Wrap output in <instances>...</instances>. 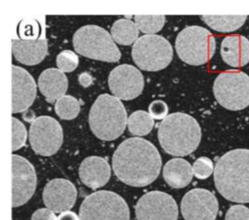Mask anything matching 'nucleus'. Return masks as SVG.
<instances>
[{
  "label": "nucleus",
  "mask_w": 249,
  "mask_h": 220,
  "mask_svg": "<svg viewBox=\"0 0 249 220\" xmlns=\"http://www.w3.org/2000/svg\"><path fill=\"white\" fill-rule=\"evenodd\" d=\"M215 49L216 43L213 35L199 26L186 27L176 37L178 56L188 65H205L212 59Z\"/></svg>",
  "instance_id": "39448f33"
},
{
  "label": "nucleus",
  "mask_w": 249,
  "mask_h": 220,
  "mask_svg": "<svg viewBox=\"0 0 249 220\" xmlns=\"http://www.w3.org/2000/svg\"><path fill=\"white\" fill-rule=\"evenodd\" d=\"M225 220H249V208L243 205H233L227 211Z\"/></svg>",
  "instance_id": "2f4dec72"
},
{
  "label": "nucleus",
  "mask_w": 249,
  "mask_h": 220,
  "mask_svg": "<svg viewBox=\"0 0 249 220\" xmlns=\"http://www.w3.org/2000/svg\"><path fill=\"white\" fill-rule=\"evenodd\" d=\"M27 138V131L24 124L12 118V150L17 151L25 145Z\"/></svg>",
  "instance_id": "cd10ccee"
},
{
  "label": "nucleus",
  "mask_w": 249,
  "mask_h": 220,
  "mask_svg": "<svg viewBox=\"0 0 249 220\" xmlns=\"http://www.w3.org/2000/svg\"><path fill=\"white\" fill-rule=\"evenodd\" d=\"M127 114L119 99L109 94L99 96L91 106L89 116L90 128L103 141L117 139L124 132Z\"/></svg>",
  "instance_id": "20e7f679"
},
{
  "label": "nucleus",
  "mask_w": 249,
  "mask_h": 220,
  "mask_svg": "<svg viewBox=\"0 0 249 220\" xmlns=\"http://www.w3.org/2000/svg\"><path fill=\"white\" fill-rule=\"evenodd\" d=\"M80 84L84 87H89L93 82V78L88 73H83L78 78Z\"/></svg>",
  "instance_id": "72a5a7b5"
},
{
  "label": "nucleus",
  "mask_w": 249,
  "mask_h": 220,
  "mask_svg": "<svg viewBox=\"0 0 249 220\" xmlns=\"http://www.w3.org/2000/svg\"><path fill=\"white\" fill-rule=\"evenodd\" d=\"M201 18L212 30L230 33L241 28L247 16H202Z\"/></svg>",
  "instance_id": "4be33fe9"
},
{
  "label": "nucleus",
  "mask_w": 249,
  "mask_h": 220,
  "mask_svg": "<svg viewBox=\"0 0 249 220\" xmlns=\"http://www.w3.org/2000/svg\"><path fill=\"white\" fill-rule=\"evenodd\" d=\"M214 182L228 201L249 202V149L231 150L219 158L214 169Z\"/></svg>",
  "instance_id": "f03ea898"
},
{
  "label": "nucleus",
  "mask_w": 249,
  "mask_h": 220,
  "mask_svg": "<svg viewBox=\"0 0 249 220\" xmlns=\"http://www.w3.org/2000/svg\"><path fill=\"white\" fill-rule=\"evenodd\" d=\"M193 173L199 179H208L212 175L214 170L213 163L207 157H201L194 163Z\"/></svg>",
  "instance_id": "c85d7f7f"
},
{
  "label": "nucleus",
  "mask_w": 249,
  "mask_h": 220,
  "mask_svg": "<svg viewBox=\"0 0 249 220\" xmlns=\"http://www.w3.org/2000/svg\"><path fill=\"white\" fill-rule=\"evenodd\" d=\"M75 185L65 179H55L45 186L43 198L45 205L53 212L69 211L75 205L77 199Z\"/></svg>",
  "instance_id": "2eb2a0df"
},
{
  "label": "nucleus",
  "mask_w": 249,
  "mask_h": 220,
  "mask_svg": "<svg viewBox=\"0 0 249 220\" xmlns=\"http://www.w3.org/2000/svg\"><path fill=\"white\" fill-rule=\"evenodd\" d=\"M18 33L22 40H37L40 34V26L36 21L25 20L20 24Z\"/></svg>",
  "instance_id": "c756f323"
},
{
  "label": "nucleus",
  "mask_w": 249,
  "mask_h": 220,
  "mask_svg": "<svg viewBox=\"0 0 249 220\" xmlns=\"http://www.w3.org/2000/svg\"><path fill=\"white\" fill-rule=\"evenodd\" d=\"M135 24L138 30L146 35H155L164 27V16H142L135 17Z\"/></svg>",
  "instance_id": "a878e982"
},
{
  "label": "nucleus",
  "mask_w": 249,
  "mask_h": 220,
  "mask_svg": "<svg viewBox=\"0 0 249 220\" xmlns=\"http://www.w3.org/2000/svg\"><path fill=\"white\" fill-rule=\"evenodd\" d=\"M63 138L60 124L51 116L36 118L30 127V144L39 155L49 157L56 154L62 147Z\"/></svg>",
  "instance_id": "9d476101"
},
{
  "label": "nucleus",
  "mask_w": 249,
  "mask_h": 220,
  "mask_svg": "<svg viewBox=\"0 0 249 220\" xmlns=\"http://www.w3.org/2000/svg\"><path fill=\"white\" fill-rule=\"evenodd\" d=\"M180 210L185 220H215L218 212V200L207 189H192L182 199Z\"/></svg>",
  "instance_id": "4468645a"
},
{
  "label": "nucleus",
  "mask_w": 249,
  "mask_h": 220,
  "mask_svg": "<svg viewBox=\"0 0 249 220\" xmlns=\"http://www.w3.org/2000/svg\"><path fill=\"white\" fill-rule=\"evenodd\" d=\"M112 165L119 180L129 186L142 187L158 177L161 158L154 144L143 138H131L118 147Z\"/></svg>",
  "instance_id": "f257e3e1"
},
{
  "label": "nucleus",
  "mask_w": 249,
  "mask_h": 220,
  "mask_svg": "<svg viewBox=\"0 0 249 220\" xmlns=\"http://www.w3.org/2000/svg\"><path fill=\"white\" fill-rule=\"evenodd\" d=\"M81 220H129L130 213L123 198L110 191L88 195L79 210Z\"/></svg>",
  "instance_id": "6e6552de"
},
{
  "label": "nucleus",
  "mask_w": 249,
  "mask_h": 220,
  "mask_svg": "<svg viewBox=\"0 0 249 220\" xmlns=\"http://www.w3.org/2000/svg\"><path fill=\"white\" fill-rule=\"evenodd\" d=\"M213 93L224 109L243 110L249 106V76L241 71L221 73L214 81Z\"/></svg>",
  "instance_id": "1a4fd4ad"
},
{
  "label": "nucleus",
  "mask_w": 249,
  "mask_h": 220,
  "mask_svg": "<svg viewBox=\"0 0 249 220\" xmlns=\"http://www.w3.org/2000/svg\"><path fill=\"white\" fill-rule=\"evenodd\" d=\"M158 138L161 148L167 154L184 157L199 147L202 130L195 118L178 112L163 119L159 127Z\"/></svg>",
  "instance_id": "7ed1b4c3"
},
{
  "label": "nucleus",
  "mask_w": 249,
  "mask_h": 220,
  "mask_svg": "<svg viewBox=\"0 0 249 220\" xmlns=\"http://www.w3.org/2000/svg\"><path fill=\"white\" fill-rule=\"evenodd\" d=\"M111 168L108 162L103 157L91 156L81 163L79 176L81 182L91 189L104 186L110 180Z\"/></svg>",
  "instance_id": "f3484780"
},
{
  "label": "nucleus",
  "mask_w": 249,
  "mask_h": 220,
  "mask_svg": "<svg viewBox=\"0 0 249 220\" xmlns=\"http://www.w3.org/2000/svg\"><path fill=\"white\" fill-rule=\"evenodd\" d=\"M12 112L21 113L34 103L37 86L33 77L21 67L12 66Z\"/></svg>",
  "instance_id": "dca6fc26"
},
{
  "label": "nucleus",
  "mask_w": 249,
  "mask_h": 220,
  "mask_svg": "<svg viewBox=\"0 0 249 220\" xmlns=\"http://www.w3.org/2000/svg\"><path fill=\"white\" fill-rule=\"evenodd\" d=\"M57 220H81L80 217L73 211H68L62 212L59 217Z\"/></svg>",
  "instance_id": "f704fd0d"
},
{
  "label": "nucleus",
  "mask_w": 249,
  "mask_h": 220,
  "mask_svg": "<svg viewBox=\"0 0 249 220\" xmlns=\"http://www.w3.org/2000/svg\"><path fill=\"white\" fill-rule=\"evenodd\" d=\"M108 84L114 97L119 100H133L143 90V75L135 67L124 64L110 72Z\"/></svg>",
  "instance_id": "ddd939ff"
},
{
  "label": "nucleus",
  "mask_w": 249,
  "mask_h": 220,
  "mask_svg": "<svg viewBox=\"0 0 249 220\" xmlns=\"http://www.w3.org/2000/svg\"><path fill=\"white\" fill-rule=\"evenodd\" d=\"M13 207L27 203L36 192L37 174L34 166L24 157L12 155Z\"/></svg>",
  "instance_id": "f8f14e48"
},
{
  "label": "nucleus",
  "mask_w": 249,
  "mask_h": 220,
  "mask_svg": "<svg viewBox=\"0 0 249 220\" xmlns=\"http://www.w3.org/2000/svg\"><path fill=\"white\" fill-rule=\"evenodd\" d=\"M32 220H57L54 212L49 208H40L35 211Z\"/></svg>",
  "instance_id": "473e14b6"
},
{
  "label": "nucleus",
  "mask_w": 249,
  "mask_h": 220,
  "mask_svg": "<svg viewBox=\"0 0 249 220\" xmlns=\"http://www.w3.org/2000/svg\"><path fill=\"white\" fill-rule=\"evenodd\" d=\"M79 63V58L72 51L65 50L56 57L58 68L63 73H71L75 71Z\"/></svg>",
  "instance_id": "bb28decb"
},
{
  "label": "nucleus",
  "mask_w": 249,
  "mask_h": 220,
  "mask_svg": "<svg viewBox=\"0 0 249 220\" xmlns=\"http://www.w3.org/2000/svg\"><path fill=\"white\" fill-rule=\"evenodd\" d=\"M128 129L132 135L145 136L154 128V119L145 110H137L129 116L127 121Z\"/></svg>",
  "instance_id": "b1692460"
},
{
  "label": "nucleus",
  "mask_w": 249,
  "mask_h": 220,
  "mask_svg": "<svg viewBox=\"0 0 249 220\" xmlns=\"http://www.w3.org/2000/svg\"><path fill=\"white\" fill-rule=\"evenodd\" d=\"M12 52L14 57L20 63L36 65L46 58L48 54V42L45 38L37 40H13Z\"/></svg>",
  "instance_id": "6ab92c4d"
},
{
  "label": "nucleus",
  "mask_w": 249,
  "mask_h": 220,
  "mask_svg": "<svg viewBox=\"0 0 249 220\" xmlns=\"http://www.w3.org/2000/svg\"><path fill=\"white\" fill-rule=\"evenodd\" d=\"M138 35L139 30L131 20L122 18L115 21L112 26V37L119 44L129 46L138 40Z\"/></svg>",
  "instance_id": "5701e85b"
},
{
  "label": "nucleus",
  "mask_w": 249,
  "mask_h": 220,
  "mask_svg": "<svg viewBox=\"0 0 249 220\" xmlns=\"http://www.w3.org/2000/svg\"><path fill=\"white\" fill-rule=\"evenodd\" d=\"M132 59L142 71L156 72L167 68L173 60V49L168 40L157 35H145L134 43Z\"/></svg>",
  "instance_id": "0eeeda50"
},
{
  "label": "nucleus",
  "mask_w": 249,
  "mask_h": 220,
  "mask_svg": "<svg viewBox=\"0 0 249 220\" xmlns=\"http://www.w3.org/2000/svg\"><path fill=\"white\" fill-rule=\"evenodd\" d=\"M72 43L77 53L90 59L115 63L122 56L112 36L99 26L81 27L74 34Z\"/></svg>",
  "instance_id": "423d86ee"
},
{
  "label": "nucleus",
  "mask_w": 249,
  "mask_h": 220,
  "mask_svg": "<svg viewBox=\"0 0 249 220\" xmlns=\"http://www.w3.org/2000/svg\"><path fill=\"white\" fill-rule=\"evenodd\" d=\"M81 106L76 98L65 95L59 98L55 104V110L59 117L65 120H72L79 114Z\"/></svg>",
  "instance_id": "393cba45"
},
{
  "label": "nucleus",
  "mask_w": 249,
  "mask_h": 220,
  "mask_svg": "<svg viewBox=\"0 0 249 220\" xmlns=\"http://www.w3.org/2000/svg\"><path fill=\"white\" fill-rule=\"evenodd\" d=\"M38 87L46 101L53 103L65 95L68 88V78L60 70L49 68L39 76Z\"/></svg>",
  "instance_id": "aec40b11"
},
{
  "label": "nucleus",
  "mask_w": 249,
  "mask_h": 220,
  "mask_svg": "<svg viewBox=\"0 0 249 220\" xmlns=\"http://www.w3.org/2000/svg\"><path fill=\"white\" fill-rule=\"evenodd\" d=\"M193 168L189 162L181 158L169 160L163 168V177L175 189L186 187L193 179Z\"/></svg>",
  "instance_id": "412c9836"
},
{
  "label": "nucleus",
  "mask_w": 249,
  "mask_h": 220,
  "mask_svg": "<svg viewBox=\"0 0 249 220\" xmlns=\"http://www.w3.org/2000/svg\"><path fill=\"white\" fill-rule=\"evenodd\" d=\"M223 60L232 68H242L249 62V40L244 36H227L221 42Z\"/></svg>",
  "instance_id": "a211bd4d"
},
{
  "label": "nucleus",
  "mask_w": 249,
  "mask_h": 220,
  "mask_svg": "<svg viewBox=\"0 0 249 220\" xmlns=\"http://www.w3.org/2000/svg\"><path fill=\"white\" fill-rule=\"evenodd\" d=\"M23 118H24V120L27 121V122H34L36 120V115H35L34 112L32 111V110H30V111L25 112V113L23 114Z\"/></svg>",
  "instance_id": "c9c22d12"
},
{
  "label": "nucleus",
  "mask_w": 249,
  "mask_h": 220,
  "mask_svg": "<svg viewBox=\"0 0 249 220\" xmlns=\"http://www.w3.org/2000/svg\"><path fill=\"white\" fill-rule=\"evenodd\" d=\"M148 110L153 119L161 120L167 117L169 109L165 102L162 100H155L150 104Z\"/></svg>",
  "instance_id": "7c9ffc66"
},
{
  "label": "nucleus",
  "mask_w": 249,
  "mask_h": 220,
  "mask_svg": "<svg viewBox=\"0 0 249 220\" xmlns=\"http://www.w3.org/2000/svg\"><path fill=\"white\" fill-rule=\"evenodd\" d=\"M138 220H177L178 208L173 197L165 192L152 191L142 195L137 202Z\"/></svg>",
  "instance_id": "9b49d317"
}]
</instances>
